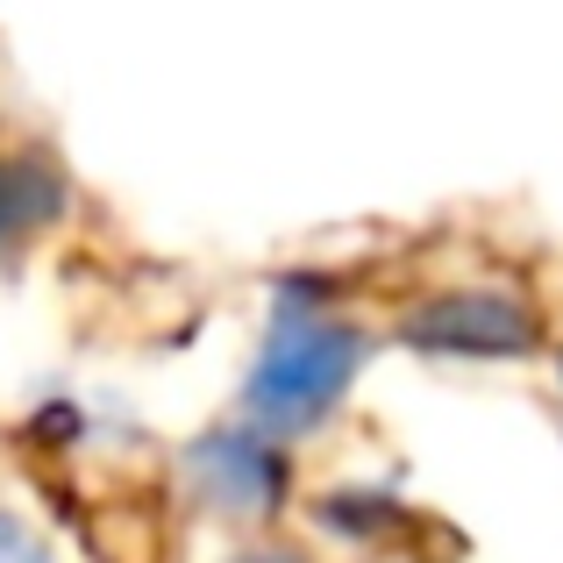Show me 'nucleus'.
I'll list each match as a JSON object with an SVG mask.
<instances>
[{"label":"nucleus","mask_w":563,"mask_h":563,"mask_svg":"<svg viewBox=\"0 0 563 563\" xmlns=\"http://www.w3.org/2000/svg\"><path fill=\"white\" fill-rule=\"evenodd\" d=\"M350 364H357V335L350 329H335V321H286L257 372V407L278 413V421H314L343 393Z\"/></svg>","instance_id":"obj_1"},{"label":"nucleus","mask_w":563,"mask_h":563,"mask_svg":"<svg viewBox=\"0 0 563 563\" xmlns=\"http://www.w3.org/2000/svg\"><path fill=\"white\" fill-rule=\"evenodd\" d=\"M413 335L421 343H442V350H528L536 335H528V314L507 300H442L428 307L421 321H413Z\"/></svg>","instance_id":"obj_2"}]
</instances>
